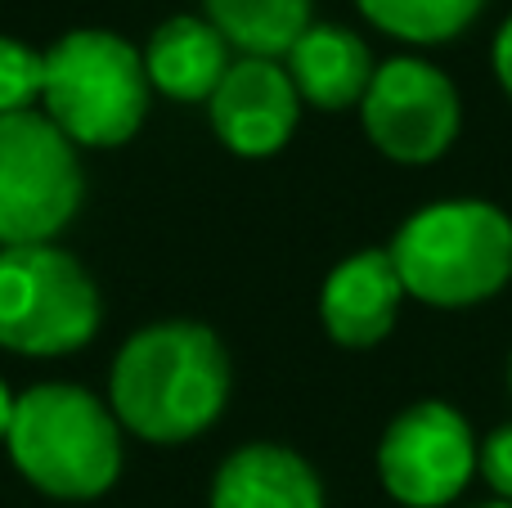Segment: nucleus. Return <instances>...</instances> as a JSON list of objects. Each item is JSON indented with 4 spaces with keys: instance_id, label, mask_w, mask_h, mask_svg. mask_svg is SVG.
Segmentation results:
<instances>
[{
    "instance_id": "nucleus-14",
    "label": "nucleus",
    "mask_w": 512,
    "mask_h": 508,
    "mask_svg": "<svg viewBox=\"0 0 512 508\" xmlns=\"http://www.w3.org/2000/svg\"><path fill=\"white\" fill-rule=\"evenodd\" d=\"M207 23L248 59H288L315 18L310 0H203Z\"/></svg>"
},
{
    "instance_id": "nucleus-6",
    "label": "nucleus",
    "mask_w": 512,
    "mask_h": 508,
    "mask_svg": "<svg viewBox=\"0 0 512 508\" xmlns=\"http://www.w3.org/2000/svg\"><path fill=\"white\" fill-rule=\"evenodd\" d=\"M81 207V162L45 113L0 117V248L50 243Z\"/></svg>"
},
{
    "instance_id": "nucleus-1",
    "label": "nucleus",
    "mask_w": 512,
    "mask_h": 508,
    "mask_svg": "<svg viewBox=\"0 0 512 508\" xmlns=\"http://www.w3.org/2000/svg\"><path fill=\"white\" fill-rule=\"evenodd\" d=\"M113 414L144 441H189L230 401V356L207 324L162 320L140 329L113 360Z\"/></svg>"
},
{
    "instance_id": "nucleus-7",
    "label": "nucleus",
    "mask_w": 512,
    "mask_h": 508,
    "mask_svg": "<svg viewBox=\"0 0 512 508\" xmlns=\"http://www.w3.org/2000/svg\"><path fill=\"white\" fill-rule=\"evenodd\" d=\"M481 441L450 401H414L378 441V482L400 508H450L472 486Z\"/></svg>"
},
{
    "instance_id": "nucleus-21",
    "label": "nucleus",
    "mask_w": 512,
    "mask_h": 508,
    "mask_svg": "<svg viewBox=\"0 0 512 508\" xmlns=\"http://www.w3.org/2000/svg\"><path fill=\"white\" fill-rule=\"evenodd\" d=\"M508 392H512V356H508Z\"/></svg>"
},
{
    "instance_id": "nucleus-19",
    "label": "nucleus",
    "mask_w": 512,
    "mask_h": 508,
    "mask_svg": "<svg viewBox=\"0 0 512 508\" xmlns=\"http://www.w3.org/2000/svg\"><path fill=\"white\" fill-rule=\"evenodd\" d=\"M14 405H18V396H9V387L0 383V441L9 437V423H14Z\"/></svg>"
},
{
    "instance_id": "nucleus-11",
    "label": "nucleus",
    "mask_w": 512,
    "mask_h": 508,
    "mask_svg": "<svg viewBox=\"0 0 512 508\" xmlns=\"http://www.w3.org/2000/svg\"><path fill=\"white\" fill-rule=\"evenodd\" d=\"M283 68H288L301 104L342 113V108H360L378 63H373V50L364 45V36H355L351 27L310 23L301 32V41L288 50Z\"/></svg>"
},
{
    "instance_id": "nucleus-3",
    "label": "nucleus",
    "mask_w": 512,
    "mask_h": 508,
    "mask_svg": "<svg viewBox=\"0 0 512 508\" xmlns=\"http://www.w3.org/2000/svg\"><path fill=\"white\" fill-rule=\"evenodd\" d=\"M5 446L18 473L54 500H95L122 473L117 414L77 383H41L18 396Z\"/></svg>"
},
{
    "instance_id": "nucleus-5",
    "label": "nucleus",
    "mask_w": 512,
    "mask_h": 508,
    "mask_svg": "<svg viewBox=\"0 0 512 508\" xmlns=\"http://www.w3.org/2000/svg\"><path fill=\"white\" fill-rule=\"evenodd\" d=\"M99 329V293L77 257L54 243L0 248V347L68 356Z\"/></svg>"
},
{
    "instance_id": "nucleus-18",
    "label": "nucleus",
    "mask_w": 512,
    "mask_h": 508,
    "mask_svg": "<svg viewBox=\"0 0 512 508\" xmlns=\"http://www.w3.org/2000/svg\"><path fill=\"white\" fill-rule=\"evenodd\" d=\"M490 68H495V81L504 86V95L512 99V14L495 32V45H490Z\"/></svg>"
},
{
    "instance_id": "nucleus-13",
    "label": "nucleus",
    "mask_w": 512,
    "mask_h": 508,
    "mask_svg": "<svg viewBox=\"0 0 512 508\" xmlns=\"http://www.w3.org/2000/svg\"><path fill=\"white\" fill-rule=\"evenodd\" d=\"M230 41L216 32L207 18L194 14H176L149 36V50H144V72L149 81L171 99H212L216 86L230 72Z\"/></svg>"
},
{
    "instance_id": "nucleus-9",
    "label": "nucleus",
    "mask_w": 512,
    "mask_h": 508,
    "mask_svg": "<svg viewBox=\"0 0 512 508\" xmlns=\"http://www.w3.org/2000/svg\"><path fill=\"white\" fill-rule=\"evenodd\" d=\"M212 126L221 144L239 158H270L292 140L301 117V95L279 59H239L230 63L225 81L216 86Z\"/></svg>"
},
{
    "instance_id": "nucleus-4",
    "label": "nucleus",
    "mask_w": 512,
    "mask_h": 508,
    "mask_svg": "<svg viewBox=\"0 0 512 508\" xmlns=\"http://www.w3.org/2000/svg\"><path fill=\"white\" fill-rule=\"evenodd\" d=\"M45 117L72 144L113 149L126 144L149 108V72L131 41L81 27L45 50Z\"/></svg>"
},
{
    "instance_id": "nucleus-8",
    "label": "nucleus",
    "mask_w": 512,
    "mask_h": 508,
    "mask_svg": "<svg viewBox=\"0 0 512 508\" xmlns=\"http://www.w3.org/2000/svg\"><path fill=\"white\" fill-rule=\"evenodd\" d=\"M360 122L369 144L391 162L427 167L445 158L459 140L463 99L450 72L418 54H396L378 63L360 99Z\"/></svg>"
},
{
    "instance_id": "nucleus-17",
    "label": "nucleus",
    "mask_w": 512,
    "mask_h": 508,
    "mask_svg": "<svg viewBox=\"0 0 512 508\" xmlns=\"http://www.w3.org/2000/svg\"><path fill=\"white\" fill-rule=\"evenodd\" d=\"M477 473L486 477V486L495 491V500L512 504V423H499L495 432H486Z\"/></svg>"
},
{
    "instance_id": "nucleus-2",
    "label": "nucleus",
    "mask_w": 512,
    "mask_h": 508,
    "mask_svg": "<svg viewBox=\"0 0 512 508\" xmlns=\"http://www.w3.org/2000/svg\"><path fill=\"white\" fill-rule=\"evenodd\" d=\"M405 297L436 311H468L512 279V216L486 198H436L405 216L391 239Z\"/></svg>"
},
{
    "instance_id": "nucleus-10",
    "label": "nucleus",
    "mask_w": 512,
    "mask_h": 508,
    "mask_svg": "<svg viewBox=\"0 0 512 508\" xmlns=\"http://www.w3.org/2000/svg\"><path fill=\"white\" fill-rule=\"evenodd\" d=\"M400 302H405V284L391 266V252L360 248L328 270L324 293H319V320L333 342L360 351L378 347L396 329Z\"/></svg>"
},
{
    "instance_id": "nucleus-16",
    "label": "nucleus",
    "mask_w": 512,
    "mask_h": 508,
    "mask_svg": "<svg viewBox=\"0 0 512 508\" xmlns=\"http://www.w3.org/2000/svg\"><path fill=\"white\" fill-rule=\"evenodd\" d=\"M45 86V54L32 45L0 36V117L27 113Z\"/></svg>"
},
{
    "instance_id": "nucleus-20",
    "label": "nucleus",
    "mask_w": 512,
    "mask_h": 508,
    "mask_svg": "<svg viewBox=\"0 0 512 508\" xmlns=\"http://www.w3.org/2000/svg\"><path fill=\"white\" fill-rule=\"evenodd\" d=\"M477 508H512L508 500H490V504H477Z\"/></svg>"
},
{
    "instance_id": "nucleus-15",
    "label": "nucleus",
    "mask_w": 512,
    "mask_h": 508,
    "mask_svg": "<svg viewBox=\"0 0 512 508\" xmlns=\"http://www.w3.org/2000/svg\"><path fill=\"white\" fill-rule=\"evenodd\" d=\"M382 36L405 45H445L463 36L486 0H355Z\"/></svg>"
},
{
    "instance_id": "nucleus-12",
    "label": "nucleus",
    "mask_w": 512,
    "mask_h": 508,
    "mask_svg": "<svg viewBox=\"0 0 512 508\" xmlns=\"http://www.w3.org/2000/svg\"><path fill=\"white\" fill-rule=\"evenodd\" d=\"M212 508H324V486L297 450L243 446L216 473Z\"/></svg>"
}]
</instances>
